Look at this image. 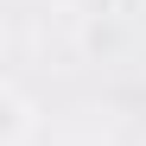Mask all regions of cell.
Here are the masks:
<instances>
[{"label":"cell","instance_id":"1","mask_svg":"<svg viewBox=\"0 0 146 146\" xmlns=\"http://www.w3.org/2000/svg\"><path fill=\"white\" fill-rule=\"evenodd\" d=\"M32 127H38V114H32V102H26V89L7 83V89H0V146H26Z\"/></svg>","mask_w":146,"mask_h":146}]
</instances>
